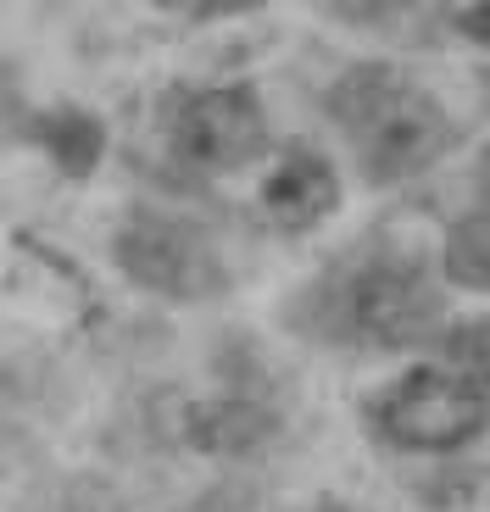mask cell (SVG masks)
I'll return each instance as SVG.
<instances>
[{
	"label": "cell",
	"instance_id": "6da1fadb",
	"mask_svg": "<svg viewBox=\"0 0 490 512\" xmlns=\"http://www.w3.org/2000/svg\"><path fill=\"white\" fill-rule=\"evenodd\" d=\"M329 117L351 140L368 184H407L452 151L457 128L446 106L401 67L362 62L329 84Z\"/></svg>",
	"mask_w": 490,
	"mask_h": 512
},
{
	"label": "cell",
	"instance_id": "7a4b0ae2",
	"mask_svg": "<svg viewBox=\"0 0 490 512\" xmlns=\"http://www.w3.org/2000/svg\"><path fill=\"white\" fill-rule=\"evenodd\" d=\"M318 323H329V340L368 351H413L435 340L446 323V295L429 279V268L407 251H374L312 290Z\"/></svg>",
	"mask_w": 490,
	"mask_h": 512
},
{
	"label": "cell",
	"instance_id": "3957f363",
	"mask_svg": "<svg viewBox=\"0 0 490 512\" xmlns=\"http://www.w3.org/2000/svg\"><path fill=\"white\" fill-rule=\"evenodd\" d=\"M112 262L134 290L156 295V301H179V307H201L229 290V262H223L218 240L201 223L156 212V206H134L117 223Z\"/></svg>",
	"mask_w": 490,
	"mask_h": 512
},
{
	"label": "cell",
	"instance_id": "277c9868",
	"mask_svg": "<svg viewBox=\"0 0 490 512\" xmlns=\"http://www.w3.org/2000/svg\"><path fill=\"white\" fill-rule=\"evenodd\" d=\"M368 418H374V435L385 446L446 457V451H463L485 435L490 407L457 368L435 362V368H407L390 384H379L368 396Z\"/></svg>",
	"mask_w": 490,
	"mask_h": 512
},
{
	"label": "cell",
	"instance_id": "5b68a950",
	"mask_svg": "<svg viewBox=\"0 0 490 512\" xmlns=\"http://www.w3.org/2000/svg\"><path fill=\"white\" fill-rule=\"evenodd\" d=\"M168 145L195 173H240L268 156V112L251 84H207L173 101Z\"/></svg>",
	"mask_w": 490,
	"mask_h": 512
},
{
	"label": "cell",
	"instance_id": "8992f818",
	"mask_svg": "<svg viewBox=\"0 0 490 512\" xmlns=\"http://www.w3.org/2000/svg\"><path fill=\"white\" fill-rule=\"evenodd\" d=\"M262 218L284 234H307L340 212V173L318 145H284L273 151L268 173L257 184Z\"/></svg>",
	"mask_w": 490,
	"mask_h": 512
},
{
	"label": "cell",
	"instance_id": "52a82bcc",
	"mask_svg": "<svg viewBox=\"0 0 490 512\" xmlns=\"http://www.w3.org/2000/svg\"><path fill=\"white\" fill-rule=\"evenodd\" d=\"M273 435H279V418L262 401H212L190 412V446L212 457H245V451L268 446Z\"/></svg>",
	"mask_w": 490,
	"mask_h": 512
},
{
	"label": "cell",
	"instance_id": "ba28073f",
	"mask_svg": "<svg viewBox=\"0 0 490 512\" xmlns=\"http://www.w3.org/2000/svg\"><path fill=\"white\" fill-rule=\"evenodd\" d=\"M34 145L62 167L67 179H90L106 156V128H101V117L62 106V112H45L34 123Z\"/></svg>",
	"mask_w": 490,
	"mask_h": 512
},
{
	"label": "cell",
	"instance_id": "9c48e42d",
	"mask_svg": "<svg viewBox=\"0 0 490 512\" xmlns=\"http://www.w3.org/2000/svg\"><path fill=\"white\" fill-rule=\"evenodd\" d=\"M440 279L457 284V290L490 295V212H463V218L446 229L440 245Z\"/></svg>",
	"mask_w": 490,
	"mask_h": 512
},
{
	"label": "cell",
	"instance_id": "30bf717a",
	"mask_svg": "<svg viewBox=\"0 0 490 512\" xmlns=\"http://www.w3.org/2000/svg\"><path fill=\"white\" fill-rule=\"evenodd\" d=\"M440 362L463 373L479 396H485V407H490V318H468V323H457V329H446V340H440Z\"/></svg>",
	"mask_w": 490,
	"mask_h": 512
},
{
	"label": "cell",
	"instance_id": "8fae6325",
	"mask_svg": "<svg viewBox=\"0 0 490 512\" xmlns=\"http://www.w3.org/2000/svg\"><path fill=\"white\" fill-rule=\"evenodd\" d=\"M168 17H190V23H212V17H240L251 6H268V0H145Z\"/></svg>",
	"mask_w": 490,
	"mask_h": 512
},
{
	"label": "cell",
	"instance_id": "7c38bea8",
	"mask_svg": "<svg viewBox=\"0 0 490 512\" xmlns=\"http://www.w3.org/2000/svg\"><path fill=\"white\" fill-rule=\"evenodd\" d=\"M457 28H463L474 45H485V51H490V0H474V6H463V12H457Z\"/></svg>",
	"mask_w": 490,
	"mask_h": 512
},
{
	"label": "cell",
	"instance_id": "4fadbf2b",
	"mask_svg": "<svg viewBox=\"0 0 490 512\" xmlns=\"http://www.w3.org/2000/svg\"><path fill=\"white\" fill-rule=\"evenodd\" d=\"M474 184H479V212H490V145H485V156H479V167H474Z\"/></svg>",
	"mask_w": 490,
	"mask_h": 512
},
{
	"label": "cell",
	"instance_id": "5bb4252c",
	"mask_svg": "<svg viewBox=\"0 0 490 512\" xmlns=\"http://www.w3.org/2000/svg\"><path fill=\"white\" fill-rule=\"evenodd\" d=\"M307 512H362V507H351V501H335V496H323V501H312Z\"/></svg>",
	"mask_w": 490,
	"mask_h": 512
}]
</instances>
